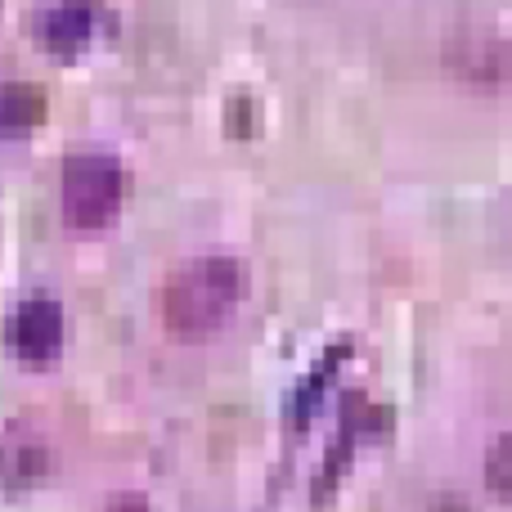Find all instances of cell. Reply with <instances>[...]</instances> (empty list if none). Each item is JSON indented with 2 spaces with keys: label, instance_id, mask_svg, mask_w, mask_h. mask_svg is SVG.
Returning a JSON list of instances; mask_svg holds the SVG:
<instances>
[{
  "label": "cell",
  "instance_id": "1",
  "mask_svg": "<svg viewBox=\"0 0 512 512\" xmlns=\"http://www.w3.org/2000/svg\"><path fill=\"white\" fill-rule=\"evenodd\" d=\"M248 292V270L234 256H194L162 283V324L180 342H207L234 319Z\"/></svg>",
  "mask_w": 512,
  "mask_h": 512
},
{
  "label": "cell",
  "instance_id": "2",
  "mask_svg": "<svg viewBox=\"0 0 512 512\" xmlns=\"http://www.w3.org/2000/svg\"><path fill=\"white\" fill-rule=\"evenodd\" d=\"M122 162L108 153H77L63 162V185H59V207L68 230H104L122 207Z\"/></svg>",
  "mask_w": 512,
  "mask_h": 512
},
{
  "label": "cell",
  "instance_id": "3",
  "mask_svg": "<svg viewBox=\"0 0 512 512\" xmlns=\"http://www.w3.org/2000/svg\"><path fill=\"white\" fill-rule=\"evenodd\" d=\"M445 68L468 86H504L512 72V54L495 32H454L445 41Z\"/></svg>",
  "mask_w": 512,
  "mask_h": 512
},
{
  "label": "cell",
  "instance_id": "4",
  "mask_svg": "<svg viewBox=\"0 0 512 512\" xmlns=\"http://www.w3.org/2000/svg\"><path fill=\"white\" fill-rule=\"evenodd\" d=\"M9 342L23 364H50L63 351V306L54 297H27L9 319Z\"/></svg>",
  "mask_w": 512,
  "mask_h": 512
},
{
  "label": "cell",
  "instance_id": "5",
  "mask_svg": "<svg viewBox=\"0 0 512 512\" xmlns=\"http://www.w3.org/2000/svg\"><path fill=\"white\" fill-rule=\"evenodd\" d=\"M99 23H104V14H99L95 0H59V5H50L41 14L36 36H41V45L50 54L72 59V54H81L90 41H95Z\"/></svg>",
  "mask_w": 512,
  "mask_h": 512
},
{
  "label": "cell",
  "instance_id": "6",
  "mask_svg": "<svg viewBox=\"0 0 512 512\" xmlns=\"http://www.w3.org/2000/svg\"><path fill=\"white\" fill-rule=\"evenodd\" d=\"M45 122V95L27 81H5L0 86V140L32 135Z\"/></svg>",
  "mask_w": 512,
  "mask_h": 512
},
{
  "label": "cell",
  "instance_id": "7",
  "mask_svg": "<svg viewBox=\"0 0 512 512\" xmlns=\"http://www.w3.org/2000/svg\"><path fill=\"white\" fill-rule=\"evenodd\" d=\"M45 472H50V450H45L36 436H23V432L0 436V481H9V486H32Z\"/></svg>",
  "mask_w": 512,
  "mask_h": 512
},
{
  "label": "cell",
  "instance_id": "8",
  "mask_svg": "<svg viewBox=\"0 0 512 512\" xmlns=\"http://www.w3.org/2000/svg\"><path fill=\"white\" fill-rule=\"evenodd\" d=\"M486 486L495 490V495L512 499V432L499 436V441L490 445V454H486Z\"/></svg>",
  "mask_w": 512,
  "mask_h": 512
},
{
  "label": "cell",
  "instance_id": "9",
  "mask_svg": "<svg viewBox=\"0 0 512 512\" xmlns=\"http://www.w3.org/2000/svg\"><path fill=\"white\" fill-rule=\"evenodd\" d=\"M108 512H153V508L144 495H117L113 504H108Z\"/></svg>",
  "mask_w": 512,
  "mask_h": 512
}]
</instances>
